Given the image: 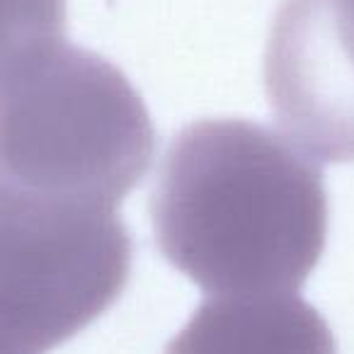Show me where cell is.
<instances>
[{
  "label": "cell",
  "mask_w": 354,
  "mask_h": 354,
  "mask_svg": "<svg viewBox=\"0 0 354 354\" xmlns=\"http://www.w3.org/2000/svg\"><path fill=\"white\" fill-rule=\"evenodd\" d=\"M151 216L165 260L212 296L296 294L328 241L320 167L248 119H202L177 133Z\"/></svg>",
  "instance_id": "1"
},
{
  "label": "cell",
  "mask_w": 354,
  "mask_h": 354,
  "mask_svg": "<svg viewBox=\"0 0 354 354\" xmlns=\"http://www.w3.org/2000/svg\"><path fill=\"white\" fill-rule=\"evenodd\" d=\"M153 153L141 95L95 51L64 41L0 88V177L22 189L117 212Z\"/></svg>",
  "instance_id": "2"
},
{
  "label": "cell",
  "mask_w": 354,
  "mask_h": 354,
  "mask_svg": "<svg viewBox=\"0 0 354 354\" xmlns=\"http://www.w3.org/2000/svg\"><path fill=\"white\" fill-rule=\"evenodd\" d=\"M131 277L117 212L0 177V354H49L97 320Z\"/></svg>",
  "instance_id": "3"
},
{
  "label": "cell",
  "mask_w": 354,
  "mask_h": 354,
  "mask_svg": "<svg viewBox=\"0 0 354 354\" xmlns=\"http://www.w3.org/2000/svg\"><path fill=\"white\" fill-rule=\"evenodd\" d=\"M281 129L323 162H354V0H281L265 49Z\"/></svg>",
  "instance_id": "4"
},
{
  "label": "cell",
  "mask_w": 354,
  "mask_h": 354,
  "mask_svg": "<svg viewBox=\"0 0 354 354\" xmlns=\"http://www.w3.org/2000/svg\"><path fill=\"white\" fill-rule=\"evenodd\" d=\"M165 354H337L325 318L296 294L214 296Z\"/></svg>",
  "instance_id": "5"
},
{
  "label": "cell",
  "mask_w": 354,
  "mask_h": 354,
  "mask_svg": "<svg viewBox=\"0 0 354 354\" xmlns=\"http://www.w3.org/2000/svg\"><path fill=\"white\" fill-rule=\"evenodd\" d=\"M66 0H0V88L64 44Z\"/></svg>",
  "instance_id": "6"
}]
</instances>
